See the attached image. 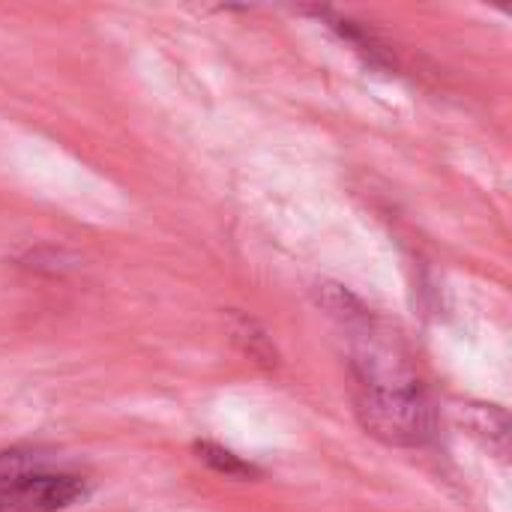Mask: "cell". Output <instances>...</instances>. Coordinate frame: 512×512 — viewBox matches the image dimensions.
<instances>
[{"mask_svg":"<svg viewBox=\"0 0 512 512\" xmlns=\"http://www.w3.org/2000/svg\"><path fill=\"white\" fill-rule=\"evenodd\" d=\"M354 375V414L366 435L402 450L426 447L429 441H435L438 411L414 378L390 375L372 357H357Z\"/></svg>","mask_w":512,"mask_h":512,"instance_id":"obj_1","label":"cell"},{"mask_svg":"<svg viewBox=\"0 0 512 512\" xmlns=\"http://www.w3.org/2000/svg\"><path fill=\"white\" fill-rule=\"evenodd\" d=\"M87 495V480L51 468L33 450L0 453V512H60Z\"/></svg>","mask_w":512,"mask_h":512,"instance_id":"obj_2","label":"cell"},{"mask_svg":"<svg viewBox=\"0 0 512 512\" xmlns=\"http://www.w3.org/2000/svg\"><path fill=\"white\" fill-rule=\"evenodd\" d=\"M228 330H231L234 345H237L249 360H255V363H261V366H267V369H273V366L279 363L276 345L270 342L267 330H264L255 318H249V315L231 309V312H228Z\"/></svg>","mask_w":512,"mask_h":512,"instance_id":"obj_3","label":"cell"},{"mask_svg":"<svg viewBox=\"0 0 512 512\" xmlns=\"http://www.w3.org/2000/svg\"><path fill=\"white\" fill-rule=\"evenodd\" d=\"M315 303L336 321L342 324H357V321H369V309L342 285L336 282H318L315 291H312Z\"/></svg>","mask_w":512,"mask_h":512,"instance_id":"obj_4","label":"cell"},{"mask_svg":"<svg viewBox=\"0 0 512 512\" xmlns=\"http://www.w3.org/2000/svg\"><path fill=\"white\" fill-rule=\"evenodd\" d=\"M195 456L207 465V468H213L216 474H225V477H231V480H258L261 477V471L252 465V462H246V459H240L237 453H231V450H225V447H219V444H213V441H195Z\"/></svg>","mask_w":512,"mask_h":512,"instance_id":"obj_5","label":"cell"},{"mask_svg":"<svg viewBox=\"0 0 512 512\" xmlns=\"http://www.w3.org/2000/svg\"><path fill=\"white\" fill-rule=\"evenodd\" d=\"M21 264L27 270H36V273L57 276V273H66V270H75L78 267V258L69 255V252H63V249H36V252L24 255Z\"/></svg>","mask_w":512,"mask_h":512,"instance_id":"obj_6","label":"cell"}]
</instances>
